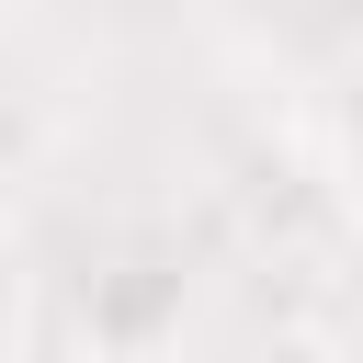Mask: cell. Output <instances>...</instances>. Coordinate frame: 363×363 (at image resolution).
<instances>
[{
  "instance_id": "6da1fadb",
  "label": "cell",
  "mask_w": 363,
  "mask_h": 363,
  "mask_svg": "<svg viewBox=\"0 0 363 363\" xmlns=\"http://www.w3.org/2000/svg\"><path fill=\"white\" fill-rule=\"evenodd\" d=\"M23 340H34V306H23V284L0 272V352H23Z\"/></svg>"
}]
</instances>
